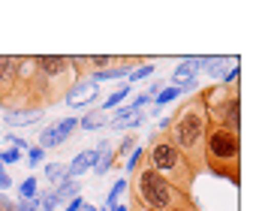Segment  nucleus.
<instances>
[{
    "mask_svg": "<svg viewBox=\"0 0 262 211\" xmlns=\"http://www.w3.org/2000/svg\"><path fill=\"white\" fill-rule=\"evenodd\" d=\"M169 142L184 154V160L199 172L205 166V133H208V112H205V100L193 97L181 106L178 115L169 118Z\"/></svg>",
    "mask_w": 262,
    "mask_h": 211,
    "instance_id": "1",
    "label": "nucleus"
},
{
    "mask_svg": "<svg viewBox=\"0 0 262 211\" xmlns=\"http://www.w3.org/2000/svg\"><path fill=\"white\" fill-rule=\"evenodd\" d=\"M145 157H148V169H154L160 178H166L175 190H181V193L190 190L193 178H196V169L184 160V154L172 145V142H169V139H166V136L151 139V145H148Z\"/></svg>",
    "mask_w": 262,
    "mask_h": 211,
    "instance_id": "2",
    "label": "nucleus"
},
{
    "mask_svg": "<svg viewBox=\"0 0 262 211\" xmlns=\"http://www.w3.org/2000/svg\"><path fill=\"white\" fill-rule=\"evenodd\" d=\"M238 163H241V142L238 133L226 127H208L205 133V166H211L217 175H229V181L238 184Z\"/></svg>",
    "mask_w": 262,
    "mask_h": 211,
    "instance_id": "3",
    "label": "nucleus"
},
{
    "mask_svg": "<svg viewBox=\"0 0 262 211\" xmlns=\"http://www.w3.org/2000/svg\"><path fill=\"white\" fill-rule=\"evenodd\" d=\"M136 199L142 202V208H154V211H172L178 205H187V193L175 190L166 178H160L154 169H139L136 175Z\"/></svg>",
    "mask_w": 262,
    "mask_h": 211,
    "instance_id": "4",
    "label": "nucleus"
},
{
    "mask_svg": "<svg viewBox=\"0 0 262 211\" xmlns=\"http://www.w3.org/2000/svg\"><path fill=\"white\" fill-rule=\"evenodd\" d=\"M33 67L39 70V76H46V79H60V76H67L70 73V60L67 57H54V54H36L33 57Z\"/></svg>",
    "mask_w": 262,
    "mask_h": 211,
    "instance_id": "5",
    "label": "nucleus"
},
{
    "mask_svg": "<svg viewBox=\"0 0 262 211\" xmlns=\"http://www.w3.org/2000/svg\"><path fill=\"white\" fill-rule=\"evenodd\" d=\"M100 160V154L94 151V148H88V151H81V154H76L73 157V163H70V169H67V178H79V175H84L88 169H94V163Z\"/></svg>",
    "mask_w": 262,
    "mask_h": 211,
    "instance_id": "6",
    "label": "nucleus"
},
{
    "mask_svg": "<svg viewBox=\"0 0 262 211\" xmlns=\"http://www.w3.org/2000/svg\"><path fill=\"white\" fill-rule=\"evenodd\" d=\"M94 100H97V85L94 81H79L67 97L70 106H84V103H94Z\"/></svg>",
    "mask_w": 262,
    "mask_h": 211,
    "instance_id": "7",
    "label": "nucleus"
},
{
    "mask_svg": "<svg viewBox=\"0 0 262 211\" xmlns=\"http://www.w3.org/2000/svg\"><path fill=\"white\" fill-rule=\"evenodd\" d=\"M196 70H202V57H190V60H181V64H178V70L172 73V79H175V85H184V81L196 79Z\"/></svg>",
    "mask_w": 262,
    "mask_h": 211,
    "instance_id": "8",
    "label": "nucleus"
},
{
    "mask_svg": "<svg viewBox=\"0 0 262 211\" xmlns=\"http://www.w3.org/2000/svg\"><path fill=\"white\" fill-rule=\"evenodd\" d=\"M36 121H39V112H30V109H12L6 115L9 127H27V124H36Z\"/></svg>",
    "mask_w": 262,
    "mask_h": 211,
    "instance_id": "9",
    "label": "nucleus"
},
{
    "mask_svg": "<svg viewBox=\"0 0 262 211\" xmlns=\"http://www.w3.org/2000/svg\"><path fill=\"white\" fill-rule=\"evenodd\" d=\"M18 60L15 57H0V91H6L12 81H15V76H18Z\"/></svg>",
    "mask_w": 262,
    "mask_h": 211,
    "instance_id": "10",
    "label": "nucleus"
},
{
    "mask_svg": "<svg viewBox=\"0 0 262 211\" xmlns=\"http://www.w3.org/2000/svg\"><path fill=\"white\" fill-rule=\"evenodd\" d=\"M54 199L57 202H63V199H76L79 196V181H73V178H67V181H60V184L52 190Z\"/></svg>",
    "mask_w": 262,
    "mask_h": 211,
    "instance_id": "11",
    "label": "nucleus"
},
{
    "mask_svg": "<svg viewBox=\"0 0 262 211\" xmlns=\"http://www.w3.org/2000/svg\"><path fill=\"white\" fill-rule=\"evenodd\" d=\"M79 127V118H63L60 124H54V136H57V145H63L70 139V133Z\"/></svg>",
    "mask_w": 262,
    "mask_h": 211,
    "instance_id": "12",
    "label": "nucleus"
},
{
    "mask_svg": "<svg viewBox=\"0 0 262 211\" xmlns=\"http://www.w3.org/2000/svg\"><path fill=\"white\" fill-rule=\"evenodd\" d=\"M124 76H130V64H118V67H112V70L97 73V76H94V85H97V81H108V79H124Z\"/></svg>",
    "mask_w": 262,
    "mask_h": 211,
    "instance_id": "13",
    "label": "nucleus"
},
{
    "mask_svg": "<svg viewBox=\"0 0 262 211\" xmlns=\"http://www.w3.org/2000/svg\"><path fill=\"white\" fill-rule=\"evenodd\" d=\"M81 130H100L105 127V112H88L84 118H79Z\"/></svg>",
    "mask_w": 262,
    "mask_h": 211,
    "instance_id": "14",
    "label": "nucleus"
},
{
    "mask_svg": "<svg viewBox=\"0 0 262 211\" xmlns=\"http://www.w3.org/2000/svg\"><path fill=\"white\" fill-rule=\"evenodd\" d=\"M46 178L57 187L60 181H67V166L63 163H46Z\"/></svg>",
    "mask_w": 262,
    "mask_h": 211,
    "instance_id": "15",
    "label": "nucleus"
},
{
    "mask_svg": "<svg viewBox=\"0 0 262 211\" xmlns=\"http://www.w3.org/2000/svg\"><path fill=\"white\" fill-rule=\"evenodd\" d=\"M181 97V88L178 85H172V88H163L157 97H154V109H160V106H166V103H172V100H178Z\"/></svg>",
    "mask_w": 262,
    "mask_h": 211,
    "instance_id": "16",
    "label": "nucleus"
},
{
    "mask_svg": "<svg viewBox=\"0 0 262 211\" xmlns=\"http://www.w3.org/2000/svg\"><path fill=\"white\" fill-rule=\"evenodd\" d=\"M130 94H133V91H130V85H124V88H118L115 94H108V100L103 103V109H100V112H105V109H115L118 103H124V100H127Z\"/></svg>",
    "mask_w": 262,
    "mask_h": 211,
    "instance_id": "17",
    "label": "nucleus"
},
{
    "mask_svg": "<svg viewBox=\"0 0 262 211\" xmlns=\"http://www.w3.org/2000/svg\"><path fill=\"white\" fill-rule=\"evenodd\" d=\"M112 163H115V151L108 148V151H105V154H100V160L94 163V172H97V175H105V172L112 169Z\"/></svg>",
    "mask_w": 262,
    "mask_h": 211,
    "instance_id": "18",
    "label": "nucleus"
},
{
    "mask_svg": "<svg viewBox=\"0 0 262 211\" xmlns=\"http://www.w3.org/2000/svg\"><path fill=\"white\" fill-rule=\"evenodd\" d=\"M127 190V178H121V181H115L112 187V193L105 196V208H112V205H118V199H121V193Z\"/></svg>",
    "mask_w": 262,
    "mask_h": 211,
    "instance_id": "19",
    "label": "nucleus"
},
{
    "mask_svg": "<svg viewBox=\"0 0 262 211\" xmlns=\"http://www.w3.org/2000/svg\"><path fill=\"white\" fill-rule=\"evenodd\" d=\"M21 199H39V187H36V178L33 175L21 181Z\"/></svg>",
    "mask_w": 262,
    "mask_h": 211,
    "instance_id": "20",
    "label": "nucleus"
},
{
    "mask_svg": "<svg viewBox=\"0 0 262 211\" xmlns=\"http://www.w3.org/2000/svg\"><path fill=\"white\" fill-rule=\"evenodd\" d=\"M57 145V136H54V127H46L42 130V136H39V148L46 151V148H54Z\"/></svg>",
    "mask_w": 262,
    "mask_h": 211,
    "instance_id": "21",
    "label": "nucleus"
},
{
    "mask_svg": "<svg viewBox=\"0 0 262 211\" xmlns=\"http://www.w3.org/2000/svg\"><path fill=\"white\" fill-rule=\"evenodd\" d=\"M142 160H145V151H142V148H136L130 157H127V172H139V169H142V166H139Z\"/></svg>",
    "mask_w": 262,
    "mask_h": 211,
    "instance_id": "22",
    "label": "nucleus"
},
{
    "mask_svg": "<svg viewBox=\"0 0 262 211\" xmlns=\"http://www.w3.org/2000/svg\"><path fill=\"white\" fill-rule=\"evenodd\" d=\"M136 145H139V139H124V142H121V148H118V151H115V157H130L133 151H136Z\"/></svg>",
    "mask_w": 262,
    "mask_h": 211,
    "instance_id": "23",
    "label": "nucleus"
},
{
    "mask_svg": "<svg viewBox=\"0 0 262 211\" xmlns=\"http://www.w3.org/2000/svg\"><path fill=\"white\" fill-rule=\"evenodd\" d=\"M154 73V64H145V67H139V70H133L130 73V81H139V79H148Z\"/></svg>",
    "mask_w": 262,
    "mask_h": 211,
    "instance_id": "24",
    "label": "nucleus"
},
{
    "mask_svg": "<svg viewBox=\"0 0 262 211\" xmlns=\"http://www.w3.org/2000/svg\"><path fill=\"white\" fill-rule=\"evenodd\" d=\"M88 64H91V67H100V73H103L105 67H112V57H108V54H94V57H88Z\"/></svg>",
    "mask_w": 262,
    "mask_h": 211,
    "instance_id": "25",
    "label": "nucleus"
},
{
    "mask_svg": "<svg viewBox=\"0 0 262 211\" xmlns=\"http://www.w3.org/2000/svg\"><path fill=\"white\" fill-rule=\"evenodd\" d=\"M18 160H21V151H15V148H6V151L0 154V163H9V166L18 163Z\"/></svg>",
    "mask_w": 262,
    "mask_h": 211,
    "instance_id": "26",
    "label": "nucleus"
},
{
    "mask_svg": "<svg viewBox=\"0 0 262 211\" xmlns=\"http://www.w3.org/2000/svg\"><path fill=\"white\" fill-rule=\"evenodd\" d=\"M42 157H46V151H42V148H30V151H27V163H30V166H39Z\"/></svg>",
    "mask_w": 262,
    "mask_h": 211,
    "instance_id": "27",
    "label": "nucleus"
},
{
    "mask_svg": "<svg viewBox=\"0 0 262 211\" xmlns=\"http://www.w3.org/2000/svg\"><path fill=\"white\" fill-rule=\"evenodd\" d=\"M15 208L18 211H39V199H21Z\"/></svg>",
    "mask_w": 262,
    "mask_h": 211,
    "instance_id": "28",
    "label": "nucleus"
},
{
    "mask_svg": "<svg viewBox=\"0 0 262 211\" xmlns=\"http://www.w3.org/2000/svg\"><path fill=\"white\" fill-rule=\"evenodd\" d=\"M39 208H42V211H54V208H57V199H54V193H49V196L42 199V205H39Z\"/></svg>",
    "mask_w": 262,
    "mask_h": 211,
    "instance_id": "29",
    "label": "nucleus"
},
{
    "mask_svg": "<svg viewBox=\"0 0 262 211\" xmlns=\"http://www.w3.org/2000/svg\"><path fill=\"white\" fill-rule=\"evenodd\" d=\"M81 208H84V199H81V196L70 199V205H67V211H81Z\"/></svg>",
    "mask_w": 262,
    "mask_h": 211,
    "instance_id": "30",
    "label": "nucleus"
},
{
    "mask_svg": "<svg viewBox=\"0 0 262 211\" xmlns=\"http://www.w3.org/2000/svg\"><path fill=\"white\" fill-rule=\"evenodd\" d=\"M0 211H15V202H9L6 196H0Z\"/></svg>",
    "mask_w": 262,
    "mask_h": 211,
    "instance_id": "31",
    "label": "nucleus"
},
{
    "mask_svg": "<svg viewBox=\"0 0 262 211\" xmlns=\"http://www.w3.org/2000/svg\"><path fill=\"white\" fill-rule=\"evenodd\" d=\"M9 184H12V181H9V175H6V172H0V190H9Z\"/></svg>",
    "mask_w": 262,
    "mask_h": 211,
    "instance_id": "32",
    "label": "nucleus"
},
{
    "mask_svg": "<svg viewBox=\"0 0 262 211\" xmlns=\"http://www.w3.org/2000/svg\"><path fill=\"white\" fill-rule=\"evenodd\" d=\"M172 211H196V208H193V205L187 202V205H178V208H172Z\"/></svg>",
    "mask_w": 262,
    "mask_h": 211,
    "instance_id": "33",
    "label": "nucleus"
},
{
    "mask_svg": "<svg viewBox=\"0 0 262 211\" xmlns=\"http://www.w3.org/2000/svg\"><path fill=\"white\" fill-rule=\"evenodd\" d=\"M112 211H127V205H112Z\"/></svg>",
    "mask_w": 262,
    "mask_h": 211,
    "instance_id": "34",
    "label": "nucleus"
},
{
    "mask_svg": "<svg viewBox=\"0 0 262 211\" xmlns=\"http://www.w3.org/2000/svg\"><path fill=\"white\" fill-rule=\"evenodd\" d=\"M142 211H154V208H142Z\"/></svg>",
    "mask_w": 262,
    "mask_h": 211,
    "instance_id": "35",
    "label": "nucleus"
},
{
    "mask_svg": "<svg viewBox=\"0 0 262 211\" xmlns=\"http://www.w3.org/2000/svg\"><path fill=\"white\" fill-rule=\"evenodd\" d=\"M0 169H3V163H0Z\"/></svg>",
    "mask_w": 262,
    "mask_h": 211,
    "instance_id": "36",
    "label": "nucleus"
}]
</instances>
